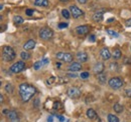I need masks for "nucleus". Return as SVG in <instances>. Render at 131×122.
Segmentation results:
<instances>
[{
    "mask_svg": "<svg viewBox=\"0 0 131 122\" xmlns=\"http://www.w3.org/2000/svg\"><path fill=\"white\" fill-rule=\"evenodd\" d=\"M36 93V88L28 83H21L19 85V94L23 102L29 101Z\"/></svg>",
    "mask_w": 131,
    "mask_h": 122,
    "instance_id": "obj_1",
    "label": "nucleus"
},
{
    "mask_svg": "<svg viewBox=\"0 0 131 122\" xmlns=\"http://www.w3.org/2000/svg\"><path fill=\"white\" fill-rule=\"evenodd\" d=\"M16 54H15V51L12 47L10 46H4L3 49H2V58L5 62H9V61H12L15 58Z\"/></svg>",
    "mask_w": 131,
    "mask_h": 122,
    "instance_id": "obj_2",
    "label": "nucleus"
},
{
    "mask_svg": "<svg viewBox=\"0 0 131 122\" xmlns=\"http://www.w3.org/2000/svg\"><path fill=\"white\" fill-rule=\"evenodd\" d=\"M53 36V31L49 27H42L39 30V37L42 40H49Z\"/></svg>",
    "mask_w": 131,
    "mask_h": 122,
    "instance_id": "obj_3",
    "label": "nucleus"
},
{
    "mask_svg": "<svg viewBox=\"0 0 131 122\" xmlns=\"http://www.w3.org/2000/svg\"><path fill=\"white\" fill-rule=\"evenodd\" d=\"M108 84L111 88L113 89H119L123 86L124 84V81L120 78V77H112L109 81H108Z\"/></svg>",
    "mask_w": 131,
    "mask_h": 122,
    "instance_id": "obj_4",
    "label": "nucleus"
},
{
    "mask_svg": "<svg viewBox=\"0 0 131 122\" xmlns=\"http://www.w3.org/2000/svg\"><path fill=\"white\" fill-rule=\"evenodd\" d=\"M57 59H59L60 61H63V62H72L74 60V57L71 53H65V52H59L57 53Z\"/></svg>",
    "mask_w": 131,
    "mask_h": 122,
    "instance_id": "obj_5",
    "label": "nucleus"
},
{
    "mask_svg": "<svg viewBox=\"0 0 131 122\" xmlns=\"http://www.w3.org/2000/svg\"><path fill=\"white\" fill-rule=\"evenodd\" d=\"M24 67H25V63L23 61H18L16 63H14L13 65H11L10 71L12 73H19L24 69Z\"/></svg>",
    "mask_w": 131,
    "mask_h": 122,
    "instance_id": "obj_6",
    "label": "nucleus"
},
{
    "mask_svg": "<svg viewBox=\"0 0 131 122\" xmlns=\"http://www.w3.org/2000/svg\"><path fill=\"white\" fill-rule=\"evenodd\" d=\"M67 93H68V96L69 97L74 98V99H77V98H79L81 96V91L77 87H71V88H69Z\"/></svg>",
    "mask_w": 131,
    "mask_h": 122,
    "instance_id": "obj_7",
    "label": "nucleus"
},
{
    "mask_svg": "<svg viewBox=\"0 0 131 122\" xmlns=\"http://www.w3.org/2000/svg\"><path fill=\"white\" fill-rule=\"evenodd\" d=\"M70 13L72 14V16H73L74 18H79V17H81V16L84 15V11H82L79 7H77V6H75V5H72V6L70 7Z\"/></svg>",
    "mask_w": 131,
    "mask_h": 122,
    "instance_id": "obj_8",
    "label": "nucleus"
},
{
    "mask_svg": "<svg viewBox=\"0 0 131 122\" xmlns=\"http://www.w3.org/2000/svg\"><path fill=\"white\" fill-rule=\"evenodd\" d=\"M76 32L79 35H86L90 32V26L89 25H80L76 28Z\"/></svg>",
    "mask_w": 131,
    "mask_h": 122,
    "instance_id": "obj_9",
    "label": "nucleus"
},
{
    "mask_svg": "<svg viewBox=\"0 0 131 122\" xmlns=\"http://www.w3.org/2000/svg\"><path fill=\"white\" fill-rule=\"evenodd\" d=\"M7 117L10 120V122H19V117H18V113L15 110H10L7 113Z\"/></svg>",
    "mask_w": 131,
    "mask_h": 122,
    "instance_id": "obj_10",
    "label": "nucleus"
},
{
    "mask_svg": "<svg viewBox=\"0 0 131 122\" xmlns=\"http://www.w3.org/2000/svg\"><path fill=\"white\" fill-rule=\"evenodd\" d=\"M100 55L102 57L103 60H109L110 57H111V53L109 51L108 48H103L101 51H100Z\"/></svg>",
    "mask_w": 131,
    "mask_h": 122,
    "instance_id": "obj_11",
    "label": "nucleus"
},
{
    "mask_svg": "<svg viewBox=\"0 0 131 122\" xmlns=\"http://www.w3.org/2000/svg\"><path fill=\"white\" fill-rule=\"evenodd\" d=\"M82 69V65L80 62H73L70 66H69V70L70 71H73V72H77V71H80Z\"/></svg>",
    "mask_w": 131,
    "mask_h": 122,
    "instance_id": "obj_12",
    "label": "nucleus"
},
{
    "mask_svg": "<svg viewBox=\"0 0 131 122\" xmlns=\"http://www.w3.org/2000/svg\"><path fill=\"white\" fill-rule=\"evenodd\" d=\"M77 59L80 61V62H87L88 61V54L84 51H80L77 53Z\"/></svg>",
    "mask_w": 131,
    "mask_h": 122,
    "instance_id": "obj_13",
    "label": "nucleus"
},
{
    "mask_svg": "<svg viewBox=\"0 0 131 122\" xmlns=\"http://www.w3.org/2000/svg\"><path fill=\"white\" fill-rule=\"evenodd\" d=\"M104 68H105V65L102 63V62H98L96 63V65L94 66V73L96 74H100L104 71Z\"/></svg>",
    "mask_w": 131,
    "mask_h": 122,
    "instance_id": "obj_14",
    "label": "nucleus"
},
{
    "mask_svg": "<svg viewBox=\"0 0 131 122\" xmlns=\"http://www.w3.org/2000/svg\"><path fill=\"white\" fill-rule=\"evenodd\" d=\"M35 41L32 40V39H30V40H28L26 43H24V45H23V48H24V50L25 51H28V50H31L33 49L34 47H35Z\"/></svg>",
    "mask_w": 131,
    "mask_h": 122,
    "instance_id": "obj_15",
    "label": "nucleus"
},
{
    "mask_svg": "<svg viewBox=\"0 0 131 122\" xmlns=\"http://www.w3.org/2000/svg\"><path fill=\"white\" fill-rule=\"evenodd\" d=\"M103 15H104V11H97V12H95L94 14H93V20L94 21H96V22H100V21H102V19H103Z\"/></svg>",
    "mask_w": 131,
    "mask_h": 122,
    "instance_id": "obj_16",
    "label": "nucleus"
},
{
    "mask_svg": "<svg viewBox=\"0 0 131 122\" xmlns=\"http://www.w3.org/2000/svg\"><path fill=\"white\" fill-rule=\"evenodd\" d=\"M87 117H88L89 119H92V120L96 119V118H97V113H96V111H95L94 109H92V108L88 109V110H87Z\"/></svg>",
    "mask_w": 131,
    "mask_h": 122,
    "instance_id": "obj_17",
    "label": "nucleus"
},
{
    "mask_svg": "<svg viewBox=\"0 0 131 122\" xmlns=\"http://www.w3.org/2000/svg\"><path fill=\"white\" fill-rule=\"evenodd\" d=\"M35 6H40V7H46L49 5V0H35L34 1Z\"/></svg>",
    "mask_w": 131,
    "mask_h": 122,
    "instance_id": "obj_18",
    "label": "nucleus"
},
{
    "mask_svg": "<svg viewBox=\"0 0 131 122\" xmlns=\"http://www.w3.org/2000/svg\"><path fill=\"white\" fill-rule=\"evenodd\" d=\"M121 56H122V53H121V51H120V49H115L114 51H113V53H112V57L114 58V59H120L121 58Z\"/></svg>",
    "mask_w": 131,
    "mask_h": 122,
    "instance_id": "obj_19",
    "label": "nucleus"
},
{
    "mask_svg": "<svg viewBox=\"0 0 131 122\" xmlns=\"http://www.w3.org/2000/svg\"><path fill=\"white\" fill-rule=\"evenodd\" d=\"M98 81L101 84H105L106 81H107V76H106V74H104V73L98 74Z\"/></svg>",
    "mask_w": 131,
    "mask_h": 122,
    "instance_id": "obj_20",
    "label": "nucleus"
},
{
    "mask_svg": "<svg viewBox=\"0 0 131 122\" xmlns=\"http://www.w3.org/2000/svg\"><path fill=\"white\" fill-rule=\"evenodd\" d=\"M23 18L21 17V16L19 15H15L14 17H13V22L16 24V25H19V24H22L23 23Z\"/></svg>",
    "mask_w": 131,
    "mask_h": 122,
    "instance_id": "obj_21",
    "label": "nucleus"
},
{
    "mask_svg": "<svg viewBox=\"0 0 131 122\" xmlns=\"http://www.w3.org/2000/svg\"><path fill=\"white\" fill-rule=\"evenodd\" d=\"M107 120H108V122H119V118H118L116 115L108 114V116H107Z\"/></svg>",
    "mask_w": 131,
    "mask_h": 122,
    "instance_id": "obj_22",
    "label": "nucleus"
},
{
    "mask_svg": "<svg viewBox=\"0 0 131 122\" xmlns=\"http://www.w3.org/2000/svg\"><path fill=\"white\" fill-rule=\"evenodd\" d=\"M20 57L22 60H28V59H30V54L27 51H22L20 53Z\"/></svg>",
    "mask_w": 131,
    "mask_h": 122,
    "instance_id": "obj_23",
    "label": "nucleus"
},
{
    "mask_svg": "<svg viewBox=\"0 0 131 122\" xmlns=\"http://www.w3.org/2000/svg\"><path fill=\"white\" fill-rule=\"evenodd\" d=\"M113 109H114V111L116 113H121L123 111V106L121 104H119V103H115L114 106H113Z\"/></svg>",
    "mask_w": 131,
    "mask_h": 122,
    "instance_id": "obj_24",
    "label": "nucleus"
},
{
    "mask_svg": "<svg viewBox=\"0 0 131 122\" xmlns=\"http://www.w3.org/2000/svg\"><path fill=\"white\" fill-rule=\"evenodd\" d=\"M42 66H45L43 65V63H42V61H36L34 64H33V68H34V70H39Z\"/></svg>",
    "mask_w": 131,
    "mask_h": 122,
    "instance_id": "obj_25",
    "label": "nucleus"
},
{
    "mask_svg": "<svg viewBox=\"0 0 131 122\" xmlns=\"http://www.w3.org/2000/svg\"><path fill=\"white\" fill-rule=\"evenodd\" d=\"M5 90L7 91V93H13V90H14V87L11 85V83H6L5 85Z\"/></svg>",
    "mask_w": 131,
    "mask_h": 122,
    "instance_id": "obj_26",
    "label": "nucleus"
},
{
    "mask_svg": "<svg viewBox=\"0 0 131 122\" xmlns=\"http://www.w3.org/2000/svg\"><path fill=\"white\" fill-rule=\"evenodd\" d=\"M107 33H108L110 36H112V37H115V38L119 37V34H118L117 32H115L114 30H111V29H107Z\"/></svg>",
    "mask_w": 131,
    "mask_h": 122,
    "instance_id": "obj_27",
    "label": "nucleus"
},
{
    "mask_svg": "<svg viewBox=\"0 0 131 122\" xmlns=\"http://www.w3.org/2000/svg\"><path fill=\"white\" fill-rule=\"evenodd\" d=\"M62 15L64 16L66 19H69V18H70V16H71V13H70V11H69V10H67V9H63V10H62Z\"/></svg>",
    "mask_w": 131,
    "mask_h": 122,
    "instance_id": "obj_28",
    "label": "nucleus"
},
{
    "mask_svg": "<svg viewBox=\"0 0 131 122\" xmlns=\"http://www.w3.org/2000/svg\"><path fill=\"white\" fill-rule=\"evenodd\" d=\"M80 77L82 78L83 80H86V79H88V78L90 77V73H89V72H82V73L80 74Z\"/></svg>",
    "mask_w": 131,
    "mask_h": 122,
    "instance_id": "obj_29",
    "label": "nucleus"
},
{
    "mask_svg": "<svg viewBox=\"0 0 131 122\" xmlns=\"http://www.w3.org/2000/svg\"><path fill=\"white\" fill-rule=\"evenodd\" d=\"M54 81H56V77H53V76H52V77H49V79L47 80V83H48L49 85H51V84H52V83H53Z\"/></svg>",
    "mask_w": 131,
    "mask_h": 122,
    "instance_id": "obj_30",
    "label": "nucleus"
},
{
    "mask_svg": "<svg viewBox=\"0 0 131 122\" xmlns=\"http://www.w3.org/2000/svg\"><path fill=\"white\" fill-rule=\"evenodd\" d=\"M68 77H61L60 79H59V81H60V83L61 84H65V83H67L68 82Z\"/></svg>",
    "mask_w": 131,
    "mask_h": 122,
    "instance_id": "obj_31",
    "label": "nucleus"
},
{
    "mask_svg": "<svg viewBox=\"0 0 131 122\" xmlns=\"http://www.w3.org/2000/svg\"><path fill=\"white\" fill-rule=\"evenodd\" d=\"M62 106V104H61V102H59V101H56L54 103H53V109H60Z\"/></svg>",
    "mask_w": 131,
    "mask_h": 122,
    "instance_id": "obj_32",
    "label": "nucleus"
},
{
    "mask_svg": "<svg viewBox=\"0 0 131 122\" xmlns=\"http://www.w3.org/2000/svg\"><path fill=\"white\" fill-rule=\"evenodd\" d=\"M33 12H34V10L33 9H26V11H25V14L27 16H32L33 15Z\"/></svg>",
    "mask_w": 131,
    "mask_h": 122,
    "instance_id": "obj_33",
    "label": "nucleus"
},
{
    "mask_svg": "<svg viewBox=\"0 0 131 122\" xmlns=\"http://www.w3.org/2000/svg\"><path fill=\"white\" fill-rule=\"evenodd\" d=\"M66 75H67V77H71V78H77L78 77V74H76V73H70V72H68Z\"/></svg>",
    "mask_w": 131,
    "mask_h": 122,
    "instance_id": "obj_34",
    "label": "nucleus"
},
{
    "mask_svg": "<svg viewBox=\"0 0 131 122\" xmlns=\"http://www.w3.org/2000/svg\"><path fill=\"white\" fill-rule=\"evenodd\" d=\"M68 27V23H60L59 24V28L60 29H63V28H66Z\"/></svg>",
    "mask_w": 131,
    "mask_h": 122,
    "instance_id": "obj_35",
    "label": "nucleus"
},
{
    "mask_svg": "<svg viewBox=\"0 0 131 122\" xmlns=\"http://www.w3.org/2000/svg\"><path fill=\"white\" fill-rule=\"evenodd\" d=\"M57 117H58V119L60 120L61 122H65V117L64 116H61V115H57Z\"/></svg>",
    "mask_w": 131,
    "mask_h": 122,
    "instance_id": "obj_36",
    "label": "nucleus"
},
{
    "mask_svg": "<svg viewBox=\"0 0 131 122\" xmlns=\"http://www.w3.org/2000/svg\"><path fill=\"white\" fill-rule=\"evenodd\" d=\"M125 24H126V26H127V27H131V17L127 20V21H126V22H125Z\"/></svg>",
    "mask_w": 131,
    "mask_h": 122,
    "instance_id": "obj_37",
    "label": "nucleus"
},
{
    "mask_svg": "<svg viewBox=\"0 0 131 122\" xmlns=\"http://www.w3.org/2000/svg\"><path fill=\"white\" fill-rule=\"evenodd\" d=\"M89 40H90V41H95V40H96V37H95V35H90V37H89Z\"/></svg>",
    "mask_w": 131,
    "mask_h": 122,
    "instance_id": "obj_38",
    "label": "nucleus"
},
{
    "mask_svg": "<svg viewBox=\"0 0 131 122\" xmlns=\"http://www.w3.org/2000/svg\"><path fill=\"white\" fill-rule=\"evenodd\" d=\"M3 101H4V97H3V95H2V94H0V104H2V103H3Z\"/></svg>",
    "mask_w": 131,
    "mask_h": 122,
    "instance_id": "obj_39",
    "label": "nucleus"
},
{
    "mask_svg": "<svg viewBox=\"0 0 131 122\" xmlns=\"http://www.w3.org/2000/svg\"><path fill=\"white\" fill-rule=\"evenodd\" d=\"M125 93H126V95H127V96L131 97V89H128V90H126V92H125Z\"/></svg>",
    "mask_w": 131,
    "mask_h": 122,
    "instance_id": "obj_40",
    "label": "nucleus"
},
{
    "mask_svg": "<svg viewBox=\"0 0 131 122\" xmlns=\"http://www.w3.org/2000/svg\"><path fill=\"white\" fill-rule=\"evenodd\" d=\"M87 1H88V0H78V2H79V3H81V4H85V3H87Z\"/></svg>",
    "mask_w": 131,
    "mask_h": 122,
    "instance_id": "obj_41",
    "label": "nucleus"
},
{
    "mask_svg": "<svg viewBox=\"0 0 131 122\" xmlns=\"http://www.w3.org/2000/svg\"><path fill=\"white\" fill-rule=\"evenodd\" d=\"M48 122H53L52 116H49V118H48Z\"/></svg>",
    "mask_w": 131,
    "mask_h": 122,
    "instance_id": "obj_42",
    "label": "nucleus"
},
{
    "mask_svg": "<svg viewBox=\"0 0 131 122\" xmlns=\"http://www.w3.org/2000/svg\"><path fill=\"white\" fill-rule=\"evenodd\" d=\"M56 65H57V67H58V68H61V66H62V64H61L60 62H58V63H57Z\"/></svg>",
    "mask_w": 131,
    "mask_h": 122,
    "instance_id": "obj_43",
    "label": "nucleus"
},
{
    "mask_svg": "<svg viewBox=\"0 0 131 122\" xmlns=\"http://www.w3.org/2000/svg\"><path fill=\"white\" fill-rule=\"evenodd\" d=\"M8 111H9V110H3V111H2V113H3V114H6V115H7Z\"/></svg>",
    "mask_w": 131,
    "mask_h": 122,
    "instance_id": "obj_44",
    "label": "nucleus"
},
{
    "mask_svg": "<svg viewBox=\"0 0 131 122\" xmlns=\"http://www.w3.org/2000/svg\"><path fill=\"white\" fill-rule=\"evenodd\" d=\"M113 21H114V18H111V19L108 20V22H113Z\"/></svg>",
    "mask_w": 131,
    "mask_h": 122,
    "instance_id": "obj_45",
    "label": "nucleus"
},
{
    "mask_svg": "<svg viewBox=\"0 0 131 122\" xmlns=\"http://www.w3.org/2000/svg\"><path fill=\"white\" fill-rule=\"evenodd\" d=\"M2 8H3V5H2V4H0V10H1Z\"/></svg>",
    "mask_w": 131,
    "mask_h": 122,
    "instance_id": "obj_46",
    "label": "nucleus"
},
{
    "mask_svg": "<svg viewBox=\"0 0 131 122\" xmlns=\"http://www.w3.org/2000/svg\"><path fill=\"white\" fill-rule=\"evenodd\" d=\"M60 1H62V2H67V1H69V0H60Z\"/></svg>",
    "mask_w": 131,
    "mask_h": 122,
    "instance_id": "obj_47",
    "label": "nucleus"
},
{
    "mask_svg": "<svg viewBox=\"0 0 131 122\" xmlns=\"http://www.w3.org/2000/svg\"><path fill=\"white\" fill-rule=\"evenodd\" d=\"M2 18H3V17H2V16L0 15V20H2Z\"/></svg>",
    "mask_w": 131,
    "mask_h": 122,
    "instance_id": "obj_48",
    "label": "nucleus"
},
{
    "mask_svg": "<svg viewBox=\"0 0 131 122\" xmlns=\"http://www.w3.org/2000/svg\"><path fill=\"white\" fill-rule=\"evenodd\" d=\"M0 86H1V82H0Z\"/></svg>",
    "mask_w": 131,
    "mask_h": 122,
    "instance_id": "obj_49",
    "label": "nucleus"
},
{
    "mask_svg": "<svg viewBox=\"0 0 131 122\" xmlns=\"http://www.w3.org/2000/svg\"><path fill=\"white\" fill-rule=\"evenodd\" d=\"M130 49H131V47H130Z\"/></svg>",
    "mask_w": 131,
    "mask_h": 122,
    "instance_id": "obj_50",
    "label": "nucleus"
},
{
    "mask_svg": "<svg viewBox=\"0 0 131 122\" xmlns=\"http://www.w3.org/2000/svg\"><path fill=\"white\" fill-rule=\"evenodd\" d=\"M125 122H126V121H125Z\"/></svg>",
    "mask_w": 131,
    "mask_h": 122,
    "instance_id": "obj_51",
    "label": "nucleus"
}]
</instances>
